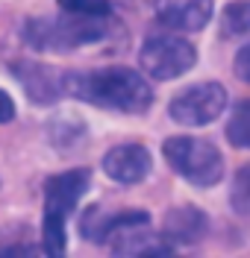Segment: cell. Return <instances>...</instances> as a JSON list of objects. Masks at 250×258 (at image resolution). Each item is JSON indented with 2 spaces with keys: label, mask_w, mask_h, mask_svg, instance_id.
Returning a JSON list of instances; mask_svg holds the SVG:
<instances>
[{
  "label": "cell",
  "mask_w": 250,
  "mask_h": 258,
  "mask_svg": "<svg viewBox=\"0 0 250 258\" xmlns=\"http://www.w3.org/2000/svg\"><path fill=\"white\" fill-rule=\"evenodd\" d=\"M65 94L124 114H141L153 103V88L147 85V80L124 64L85 74H65Z\"/></svg>",
  "instance_id": "cell-1"
},
{
  "label": "cell",
  "mask_w": 250,
  "mask_h": 258,
  "mask_svg": "<svg viewBox=\"0 0 250 258\" xmlns=\"http://www.w3.org/2000/svg\"><path fill=\"white\" fill-rule=\"evenodd\" d=\"M109 24H112V15L62 12L59 18H35V21H30L24 35L38 50H74L106 38Z\"/></svg>",
  "instance_id": "cell-2"
},
{
  "label": "cell",
  "mask_w": 250,
  "mask_h": 258,
  "mask_svg": "<svg viewBox=\"0 0 250 258\" xmlns=\"http://www.w3.org/2000/svg\"><path fill=\"white\" fill-rule=\"evenodd\" d=\"M168 164L191 185L197 188H209L224 179V159L218 153V147L206 138H194V135H174L162 144Z\"/></svg>",
  "instance_id": "cell-3"
},
{
  "label": "cell",
  "mask_w": 250,
  "mask_h": 258,
  "mask_svg": "<svg viewBox=\"0 0 250 258\" xmlns=\"http://www.w3.org/2000/svg\"><path fill=\"white\" fill-rule=\"evenodd\" d=\"M138 62H141V71L153 80H177L194 68L197 50L180 35H153L141 44Z\"/></svg>",
  "instance_id": "cell-4"
},
{
  "label": "cell",
  "mask_w": 250,
  "mask_h": 258,
  "mask_svg": "<svg viewBox=\"0 0 250 258\" xmlns=\"http://www.w3.org/2000/svg\"><path fill=\"white\" fill-rule=\"evenodd\" d=\"M227 109V91L218 82H197L191 88H183L168 103V112L183 126H206L221 117Z\"/></svg>",
  "instance_id": "cell-5"
},
{
  "label": "cell",
  "mask_w": 250,
  "mask_h": 258,
  "mask_svg": "<svg viewBox=\"0 0 250 258\" xmlns=\"http://www.w3.org/2000/svg\"><path fill=\"white\" fill-rule=\"evenodd\" d=\"M215 15L212 0H156V18L177 32H197Z\"/></svg>",
  "instance_id": "cell-6"
},
{
  "label": "cell",
  "mask_w": 250,
  "mask_h": 258,
  "mask_svg": "<svg viewBox=\"0 0 250 258\" xmlns=\"http://www.w3.org/2000/svg\"><path fill=\"white\" fill-rule=\"evenodd\" d=\"M150 167H153L150 153L141 144H118L103 156V170L118 185H135L147 179Z\"/></svg>",
  "instance_id": "cell-7"
},
{
  "label": "cell",
  "mask_w": 250,
  "mask_h": 258,
  "mask_svg": "<svg viewBox=\"0 0 250 258\" xmlns=\"http://www.w3.org/2000/svg\"><path fill=\"white\" fill-rule=\"evenodd\" d=\"M88 179H91L88 170H68L59 176H50L44 182V211H56L68 217L88 191Z\"/></svg>",
  "instance_id": "cell-8"
},
{
  "label": "cell",
  "mask_w": 250,
  "mask_h": 258,
  "mask_svg": "<svg viewBox=\"0 0 250 258\" xmlns=\"http://www.w3.org/2000/svg\"><path fill=\"white\" fill-rule=\"evenodd\" d=\"M21 85L27 88V94L38 103H53L59 94H65V74H56L53 68L44 64H18L15 68Z\"/></svg>",
  "instance_id": "cell-9"
},
{
  "label": "cell",
  "mask_w": 250,
  "mask_h": 258,
  "mask_svg": "<svg viewBox=\"0 0 250 258\" xmlns=\"http://www.w3.org/2000/svg\"><path fill=\"white\" fill-rule=\"evenodd\" d=\"M162 235L171 243H197L206 235V214L191 206H180L165 214Z\"/></svg>",
  "instance_id": "cell-10"
},
{
  "label": "cell",
  "mask_w": 250,
  "mask_h": 258,
  "mask_svg": "<svg viewBox=\"0 0 250 258\" xmlns=\"http://www.w3.org/2000/svg\"><path fill=\"white\" fill-rule=\"evenodd\" d=\"M221 35L230 41L250 38V0H235L221 12Z\"/></svg>",
  "instance_id": "cell-11"
},
{
  "label": "cell",
  "mask_w": 250,
  "mask_h": 258,
  "mask_svg": "<svg viewBox=\"0 0 250 258\" xmlns=\"http://www.w3.org/2000/svg\"><path fill=\"white\" fill-rule=\"evenodd\" d=\"M41 249L47 255H62L65 252V214L44 211V226H41Z\"/></svg>",
  "instance_id": "cell-12"
},
{
  "label": "cell",
  "mask_w": 250,
  "mask_h": 258,
  "mask_svg": "<svg viewBox=\"0 0 250 258\" xmlns=\"http://www.w3.org/2000/svg\"><path fill=\"white\" fill-rule=\"evenodd\" d=\"M227 141L233 147L250 150V100L238 103L227 120Z\"/></svg>",
  "instance_id": "cell-13"
},
{
  "label": "cell",
  "mask_w": 250,
  "mask_h": 258,
  "mask_svg": "<svg viewBox=\"0 0 250 258\" xmlns=\"http://www.w3.org/2000/svg\"><path fill=\"white\" fill-rule=\"evenodd\" d=\"M230 206L235 214L250 217V164L235 170L233 185H230Z\"/></svg>",
  "instance_id": "cell-14"
},
{
  "label": "cell",
  "mask_w": 250,
  "mask_h": 258,
  "mask_svg": "<svg viewBox=\"0 0 250 258\" xmlns=\"http://www.w3.org/2000/svg\"><path fill=\"white\" fill-rule=\"evenodd\" d=\"M62 12L74 15H112V6L106 0H56Z\"/></svg>",
  "instance_id": "cell-15"
},
{
  "label": "cell",
  "mask_w": 250,
  "mask_h": 258,
  "mask_svg": "<svg viewBox=\"0 0 250 258\" xmlns=\"http://www.w3.org/2000/svg\"><path fill=\"white\" fill-rule=\"evenodd\" d=\"M233 71H235V77H238V80L250 85V41H247L241 50H238V53H235Z\"/></svg>",
  "instance_id": "cell-16"
},
{
  "label": "cell",
  "mask_w": 250,
  "mask_h": 258,
  "mask_svg": "<svg viewBox=\"0 0 250 258\" xmlns=\"http://www.w3.org/2000/svg\"><path fill=\"white\" fill-rule=\"evenodd\" d=\"M12 117H15V103H12V97L0 88V123H9Z\"/></svg>",
  "instance_id": "cell-17"
}]
</instances>
